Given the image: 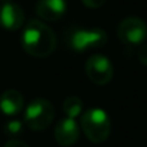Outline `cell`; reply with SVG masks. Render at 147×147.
<instances>
[{"label": "cell", "mask_w": 147, "mask_h": 147, "mask_svg": "<svg viewBox=\"0 0 147 147\" xmlns=\"http://www.w3.org/2000/svg\"><path fill=\"white\" fill-rule=\"evenodd\" d=\"M117 36L121 43L127 45L142 44L147 39V25L137 17H128L120 22L117 27Z\"/></svg>", "instance_id": "5"}, {"label": "cell", "mask_w": 147, "mask_h": 147, "mask_svg": "<svg viewBox=\"0 0 147 147\" xmlns=\"http://www.w3.org/2000/svg\"><path fill=\"white\" fill-rule=\"evenodd\" d=\"M83 4L88 8H92V9H96V8H99L106 3V0H81Z\"/></svg>", "instance_id": "14"}, {"label": "cell", "mask_w": 147, "mask_h": 147, "mask_svg": "<svg viewBox=\"0 0 147 147\" xmlns=\"http://www.w3.org/2000/svg\"><path fill=\"white\" fill-rule=\"evenodd\" d=\"M25 22V14L20 5L14 3H4L0 7V26L8 31L21 28Z\"/></svg>", "instance_id": "8"}, {"label": "cell", "mask_w": 147, "mask_h": 147, "mask_svg": "<svg viewBox=\"0 0 147 147\" xmlns=\"http://www.w3.org/2000/svg\"><path fill=\"white\" fill-rule=\"evenodd\" d=\"M23 109V97L16 89H8L0 96V110L7 116H14Z\"/></svg>", "instance_id": "10"}, {"label": "cell", "mask_w": 147, "mask_h": 147, "mask_svg": "<svg viewBox=\"0 0 147 147\" xmlns=\"http://www.w3.org/2000/svg\"><path fill=\"white\" fill-rule=\"evenodd\" d=\"M80 125L85 137L93 143H102L110 137L111 120L102 109H89L81 116Z\"/></svg>", "instance_id": "2"}, {"label": "cell", "mask_w": 147, "mask_h": 147, "mask_svg": "<svg viewBox=\"0 0 147 147\" xmlns=\"http://www.w3.org/2000/svg\"><path fill=\"white\" fill-rule=\"evenodd\" d=\"M54 114L56 111L51 101L44 98H35L26 107L23 120L31 130L40 132L47 129L53 123Z\"/></svg>", "instance_id": "3"}, {"label": "cell", "mask_w": 147, "mask_h": 147, "mask_svg": "<svg viewBox=\"0 0 147 147\" xmlns=\"http://www.w3.org/2000/svg\"><path fill=\"white\" fill-rule=\"evenodd\" d=\"M63 112L66 115V117H70V119H75V117L80 116L81 112H83L84 109V103L79 97H69V98L65 99L63 102Z\"/></svg>", "instance_id": "11"}, {"label": "cell", "mask_w": 147, "mask_h": 147, "mask_svg": "<svg viewBox=\"0 0 147 147\" xmlns=\"http://www.w3.org/2000/svg\"><path fill=\"white\" fill-rule=\"evenodd\" d=\"M36 14L41 20L54 22L61 20L67 10L66 0H39L36 3Z\"/></svg>", "instance_id": "9"}, {"label": "cell", "mask_w": 147, "mask_h": 147, "mask_svg": "<svg viewBox=\"0 0 147 147\" xmlns=\"http://www.w3.org/2000/svg\"><path fill=\"white\" fill-rule=\"evenodd\" d=\"M22 48L32 57L44 58L51 56L56 49V35L51 27L40 21L32 20L26 25L21 36Z\"/></svg>", "instance_id": "1"}, {"label": "cell", "mask_w": 147, "mask_h": 147, "mask_svg": "<svg viewBox=\"0 0 147 147\" xmlns=\"http://www.w3.org/2000/svg\"><path fill=\"white\" fill-rule=\"evenodd\" d=\"M138 61L143 65V66L147 67V44L142 45L138 51Z\"/></svg>", "instance_id": "13"}, {"label": "cell", "mask_w": 147, "mask_h": 147, "mask_svg": "<svg viewBox=\"0 0 147 147\" xmlns=\"http://www.w3.org/2000/svg\"><path fill=\"white\" fill-rule=\"evenodd\" d=\"M85 72L92 83L97 85H106L112 80L114 67L107 57L102 54H93L85 63Z\"/></svg>", "instance_id": "6"}, {"label": "cell", "mask_w": 147, "mask_h": 147, "mask_svg": "<svg viewBox=\"0 0 147 147\" xmlns=\"http://www.w3.org/2000/svg\"><path fill=\"white\" fill-rule=\"evenodd\" d=\"M107 41V34L103 28H75L70 32L69 44L72 51L83 53L89 49L101 48Z\"/></svg>", "instance_id": "4"}, {"label": "cell", "mask_w": 147, "mask_h": 147, "mask_svg": "<svg viewBox=\"0 0 147 147\" xmlns=\"http://www.w3.org/2000/svg\"><path fill=\"white\" fill-rule=\"evenodd\" d=\"M22 130H23V124L20 120H9L4 127L5 134H7L8 137H10L12 140L14 137H18V136L22 133Z\"/></svg>", "instance_id": "12"}, {"label": "cell", "mask_w": 147, "mask_h": 147, "mask_svg": "<svg viewBox=\"0 0 147 147\" xmlns=\"http://www.w3.org/2000/svg\"><path fill=\"white\" fill-rule=\"evenodd\" d=\"M80 137V128L75 119L63 117L57 123L54 128V140L58 145L63 147L72 146Z\"/></svg>", "instance_id": "7"}, {"label": "cell", "mask_w": 147, "mask_h": 147, "mask_svg": "<svg viewBox=\"0 0 147 147\" xmlns=\"http://www.w3.org/2000/svg\"><path fill=\"white\" fill-rule=\"evenodd\" d=\"M4 147H28L23 141L17 140V138H13V140H9L7 143L4 145Z\"/></svg>", "instance_id": "15"}, {"label": "cell", "mask_w": 147, "mask_h": 147, "mask_svg": "<svg viewBox=\"0 0 147 147\" xmlns=\"http://www.w3.org/2000/svg\"><path fill=\"white\" fill-rule=\"evenodd\" d=\"M3 3H10V0H1Z\"/></svg>", "instance_id": "16"}]
</instances>
